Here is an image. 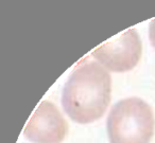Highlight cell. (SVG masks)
I'll return each instance as SVG.
<instances>
[{
    "label": "cell",
    "mask_w": 155,
    "mask_h": 143,
    "mask_svg": "<svg viewBox=\"0 0 155 143\" xmlns=\"http://www.w3.org/2000/svg\"><path fill=\"white\" fill-rule=\"evenodd\" d=\"M112 96L108 71L96 62H82L71 73L62 94V105L71 120L87 124L100 119Z\"/></svg>",
    "instance_id": "6da1fadb"
},
{
    "label": "cell",
    "mask_w": 155,
    "mask_h": 143,
    "mask_svg": "<svg viewBox=\"0 0 155 143\" xmlns=\"http://www.w3.org/2000/svg\"><path fill=\"white\" fill-rule=\"evenodd\" d=\"M106 127L110 143H150L154 135V113L141 99H124L112 108Z\"/></svg>",
    "instance_id": "7a4b0ae2"
},
{
    "label": "cell",
    "mask_w": 155,
    "mask_h": 143,
    "mask_svg": "<svg viewBox=\"0 0 155 143\" xmlns=\"http://www.w3.org/2000/svg\"><path fill=\"white\" fill-rule=\"evenodd\" d=\"M142 54V45L135 29L103 44L94 51L93 56L106 70L127 72L136 67Z\"/></svg>",
    "instance_id": "3957f363"
},
{
    "label": "cell",
    "mask_w": 155,
    "mask_h": 143,
    "mask_svg": "<svg viewBox=\"0 0 155 143\" xmlns=\"http://www.w3.org/2000/svg\"><path fill=\"white\" fill-rule=\"evenodd\" d=\"M68 125L56 106L49 101L39 104L25 128V136L32 143H62Z\"/></svg>",
    "instance_id": "277c9868"
},
{
    "label": "cell",
    "mask_w": 155,
    "mask_h": 143,
    "mask_svg": "<svg viewBox=\"0 0 155 143\" xmlns=\"http://www.w3.org/2000/svg\"><path fill=\"white\" fill-rule=\"evenodd\" d=\"M149 37H150V41L152 46L155 48V19L150 22V27H149Z\"/></svg>",
    "instance_id": "5b68a950"
}]
</instances>
